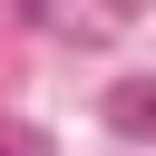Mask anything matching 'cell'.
I'll return each instance as SVG.
<instances>
[{
	"mask_svg": "<svg viewBox=\"0 0 156 156\" xmlns=\"http://www.w3.org/2000/svg\"><path fill=\"white\" fill-rule=\"evenodd\" d=\"M107 117H117V127H156V98H146V88H117Z\"/></svg>",
	"mask_w": 156,
	"mask_h": 156,
	"instance_id": "obj_1",
	"label": "cell"
}]
</instances>
